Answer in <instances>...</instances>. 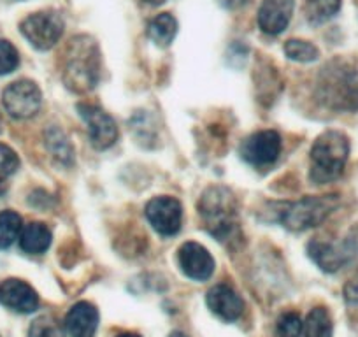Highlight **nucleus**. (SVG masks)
<instances>
[{
    "instance_id": "nucleus-1",
    "label": "nucleus",
    "mask_w": 358,
    "mask_h": 337,
    "mask_svg": "<svg viewBox=\"0 0 358 337\" xmlns=\"http://www.w3.org/2000/svg\"><path fill=\"white\" fill-rule=\"evenodd\" d=\"M101 74V55L97 43L88 36H78L65 51V83L74 92H88L97 87Z\"/></svg>"
},
{
    "instance_id": "nucleus-2",
    "label": "nucleus",
    "mask_w": 358,
    "mask_h": 337,
    "mask_svg": "<svg viewBox=\"0 0 358 337\" xmlns=\"http://www.w3.org/2000/svg\"><path fill=\"white\" fill-rule=\"evenodd\" d=\"M199 215L218 241H229L237 234V201L229 188H208L199 201Z\"/></svg>"
},
{
    "instance_id": "nucleus-3",
    "label": "nucleus",
    "mask_w": 358,
    "mask_h": 337,
    "mask_svg": "<svg viewBox=\"0 0 358 337\" xmlns=\"http://www.w3.org/2000/svg\"><path fill=\"white\" fill-rule=\"evenodd\" d=\"M350 157V141L337 130H329L311 148V180L316 185L336 181L343 174Z\"/></svg>"
},
{
    "instance_id": "nucleus-4",
    "label": "nucleus",
    "mask_w": 358,
    "mask_h": 337,
    "mask_svg": "<svg viewBox=\"0 0 358 337\" xmlns=\"http://www.w3.org/2000/svg\"><path fill=\"white\" fill-rule=\"evenodd\" d=\"M339 206V195H322V197H304L287 204L280 211L278 218L288 230H301L318 227L332 215Z\"/></svg>"
},
{
    "instance_id": "nucleus-5",
    "label": "nucleus",
    "mask_w": 358,
    "mask_h": 337,
    "mask_svg": "<svg viewBox=\"0 0 358 337\" xmlns=\"http://www.w3.org/2000/svg\"><path fill=\"white\" fill-rule=\"evenodd\" d=\"M322 99L336 109H358V72L339 67L325 72L320 83Z\"/></svg>"
},
{
    "instance_id": "nucleus-6",
    "label": "nucleus",
    "mask_w": 358,
    "mask_h": 337,
    "mask_svg": "<svg viewBox=\"0 0 358 337\" xmlns=\"http://www.w3.org/2000/svg\"><path fill=\"white\" fill-rule=\"evenodd\" d=\"M23 37L36 50H51L64 36V20L55 11H41L27 16L20 25Z\"/></svg>"
},
{
    "instance_id": "nucleus-7",
    "label": "nucleus",
    "mask_w": 358,
    "mask_h": 337,
    "mask_svg": "<svg viewBox=\"0 0 358 337\" xmlns=\"http://www.w3.org/2000/svg\"><path fill=\"white\" fill-rule=\"evenodd\" d=\"M2 102L4 108L13 118L27 120L32 118L39 113L41 102H43V94L39 87L30 79H20V81L11 83L2 94Z\"/></svg>"
},
{
    "instance_id": "nucleus-8",
    "label": "nucleus",
    "mask_w": 358,
    "mask_h": 337,
    "mask_svg": "<svg viewBox=\"0 0 358 337\" xmlns=\"http://www.w3.org/2000/svg\"><path fill=\"white\" fill-rule=\"evenodd\" d=\"M281 155V136L276 130L255 132L241 144V157L255 167L273 165Z\"/></svg>"
},
{
    "instance_id": "nucleus-9",
    "label": "nucleus",
    "mask_w": 358,
    "mask_h": 337,
    "mask_svg": "<svg viewBox=\"0 0 358 337\" xmlns=\"http://www.w3.org/2000/svg\"><path fill=\"white\" fill-rule=\"evenodd\" d=\"M146 218L160 236H176L183 223V206L174 197H155L146 204Z\"/></svg>"
},
{
    "instance_id": "nucleus-10",
    "label": "nucleus",
    "mask_w": 358,
    "mask_h": 337,
    "mask_svg": "<svg viewBox=\"0 0 358 337\" xmlns=\"http://www.w3.org/2000/svg\"><path fill=\"white\" fill-rule=\"evenodd\" d=\"M78 111L79 116L85 120L86 127H88L90 143L95 150H108L116 143L118 127H116L115 120L108 113L92 104H79Z\"/></svg>"
},
{
    "instance_id": "nucleus-11",
    "label": "nucleus",
    "mask_w": 358,
    "mask_h": 337,
    "mask_svg": "<svg viewBox=\"0 0 358 337\" xmlns=\"http://www.w3.org/2000/svg\"><path fill=\"white\" fill-rule=\"evenodd\" d=\"M178 264L194 281H208L215 273V259L199 243H185L178 251Z\"/></svg>"
},
{
    "instance_id": "nucleus-12",
    "label": "nucleus",
    "mask_w": 358,
    "mask_h": 337,
    "mask_svg": "<svg viewBox=\"0 0 358 337\" xmlns=\"http://www.w3.org/2000/svg\"><path fill=\"white\" fill-rule=\"evenodd\" d=\"M0 304L20 315H29L39 308V295L25 281L9 278L0 283Z\"/></svg>"
},
{
    "instance_id": "nucleus-13",
    "label": "nucleus",
    "mask_w": 358,
    "mask_h": 337,
    "mask_svg": "<svg viewBox=\"0 0 358 337\" xmlns=\"http://www.w3.org/2000/svg\"><path fill=\"white\" fill-rule=\"evenodd\" d=\"M294 0H264L258 11V27L268 36L285 32L294 15Z\"/></svg>"
},
{
    "instance_id": "nucleus-14",
    "label": "nucleus",
    "mask_w": 358,
    "mask_h": 337,
    "mask_svg": "<svg viewBox=\"0 0 358 337\" xmlns=\"http://www.w3.org/2000/svg\"><path fill=\"white\" fill-rule=\"evenodd\" d=\"M308 253L313 262L325 273H337L341 267L346 266L353 257V248H348V244L325 243V241H311L308 246Z\"/></svg>"
},
{
    "instance_id": "nucleus-15",
    "label": "nucleus",
    "mask_w": 358,
    "mask_h": 337,
    "mask_svg": "<svg viewBox=\"0 0 358 337\" xmlns=\"http://www.w3.org/2000/svg\"><path fill=\"white\" fill-rule=\"evenodd\" d=\"M206 304L218 318L225 322H236L244 311L241 295L229 285H216L206 295Z\"/></svg>"
},
{
    "instance_id": "nucleus-16",
    "label": "nucleus",
    "mask_w": 358,
    "mask_h": 337,
    "mask_svg": "<svg viewBox=\"0 0 358 337\" xmlns=\"http://www.w3.org/2000/svg\"><path fill=\"white\" fill-rule=\"evenodd\" d=\"M99 327V311L90 302H78L65 316V330L71 337H94Z\"/></svg>"
},
{
    "instance_id": "nucleus-17",
    "label": "nucleus",
    "mask_w": 358,
    "mask_h": 337,
    "mask_svg": "<svg viewBox=\"0 0 358 337\" xmlns=\"http://www.w3.org/2000/svg\"><path fill=\"white\" fill-rule=\"evenodd\" d=\"M51 230L46 223L32 222L23 227L20 234V248L29 255H43L51 246Z\"/></svg>"
},
{
    "instance_id": "nucleus-18",
    "label": "nucleus",
    "mask_w": 358,
    "mask_h": 337,
    "mask_svg": "<svg viewBox=\"0 0 358 337\" xmlns=\"http://www.w3.org/2000/svg\"><path fill=\"white\" fill-rule=\"evenodd\" d=\"M178 36V22L169 13H162V15L155 16L150 23H148V37L153 41L157 46L167 48L171 46L172 41Z\"/></svg>"
},
{
    "instance_id": "nucleus-19",
    "label": "nucleus",
    "mask_w": 358,
    "mask_h": 337,
    "mask_svg": "<svg viewBox=\"0 0 358 337\" xmlns=\"http://www.w3.org/2000/svg\"><path fill=\"white\" fill-rule=\"evenodd\" d=\"M46 146L50 150L51 157L64 165H72L74 162V151H72L71 143L67 136L62 132L58 127L51 125L46 132Z\"/></svg>"
},
{
    "instance_id": "nucleus-20",
    "label": "nucleus",
    "mask_w": 358,
    "mask_h": 337,
    "mask_svg": "<svg viewBox=\"0 0 358 337\" xmlns=\"http://www.w3.org/2000/svg\"><path fill=\"white\" fill-rule=\"evenodd\" d=\"M341 11V0H308L306 2V18L313 27H318L332 20Z\"/></svg>"
},
{
    "instance_id": "nucleus-21",
    "label": "nucleus",
    "mask_w": 358,
    "mask_h": 337,
    "mask_svg": "<svg viewBox=\"0 0 358 337\" xmlns=\"http://www.w3.org/2000/svg\"><path fill=\"white\" fill-rule=\"evenodd\" d=\"M301 337H332V320L325 308H315L309 313Z\"/></svg>"
},
{
    "instance_id": "nucleus-22",
    "label": "nucleus",
    "mask_w": 358,
    "mask_h": 337,
    "mask_svg": "<svg viewBox=\"0 0 358 337\" xmlns=\"http://www.w3.org/2000/svg\"><path fill=\"white\" fill-rule=\"evenodd\" d=\"M23 230L22 216L15 211L0 213V250L13 246Z\"/></svg>"
},
{
    "instance_id": "nucleus-23",
    "label": "nucleus",
    "mask_w": 358,
    "mask_h": 337,
    "mask_svg": "<svg viewBox=\"0 0 358 337\" xmlns=\"http://www.w3.org/2000/svg\"><path fill=\"white\" fill-rule=\"evenodd\" d=\"M285 53L290 60L302 62V64H309L315 62L320 57V51L315 44L308 43V41L301 39H290L285 44Z\"/></svg>"
},
{
    "instance_id": "nucleus-24",
    "label": "nucleus",
    "mask_w": 358,
    "mask_h": 337,
    "mask_svg": "<svg viewBox=\"0 0 358 337\" xmlns=\"http://www.w3.org/2000/svg\"><path fill=\"white\" fill-rule=\"evenodd\" d=\"M29 337H64V330L51 316H41L30 325Z\"/></svg>"
},
{
    "instance_id": "nucleus-25",
    "label": "nucleus",
    "mask_w": 358,
    "mask_h": 337,
    "mask_svg": "<svg viewBox=\"0 0 358 337\" xmlns=\"http://www.w3.org/2000/svg\"><path fill=\"white\" fill-rule=\"evenodd\" d=\"M304 322L297 313H285L276 325L278 337H301Z\"/></svg>"
},
{
    "instance_id": "nucleus-26",
    "label": "nucleus",
    "mask_w": 358,
    "mask_h": 337,
    "mask_svg": "<svg viewBox=\"0 0 358 337\" xmlns=\"http://www.w3.org/2000/svg\"><path fill=\"white\" fill-rule=\"evenodd\" d=\"M20 65L18 50L8 41H0V76L11 74Z\"/></svg>"
},
{
    "instance_id": "nucleus-27",
    "label": "nucleus",
    "mask_w": 358,
    "mask_h": 337,
    "mask_svg": "<svg viewBox=\"0 0 358 337\" xmlns=\"http://www.w3.org/2000/svg\"><path fill=\"white\" fill-rule=\"evenodd\" d=\"M20 165V158L15 151L6 144H0V181L8 180L11 174L16 173Z\"/></svg>"
},
{
    "instance_id": "nucleus-28",
    "label": "nucleus",
    "mask_w": 358,
    "mask_h": 337,
    "mask_svg": "<svg viewBox=\"0 0 358 337\" xmlns=\"http://www.w3.org/2000/svg\"><path fill=\"white\" fill-rule=\"evenodd\" d=\"M344 299L350 304H358V271L344 285Z\"/></svg>"
},
{
    "instance_id": "nucleus-29",
    "label": "nucleus",
    "mask_w": 358,
    "mask_h": 337,
    "mask_svg": "<svg viewBox=\"0 0 358 337\" xmlns=\"http://www.w3.org/2000/svg\"><path fill=\"white\" fill-rule=\"evenodd\" d=\"M218 2L223 6V8L237 9V8H241V6L246 4L248 0H218Z\"/></svg>"
},
{
    "instance_id": "nucleus-30",
    "label": "nucleus",
    "mask_w": 358,
    "mask_h": 337,
    "mask_svg": "<svg viewBox=\"0 0 358 337\" xmlns=\"http://www.w3.org/2000/svg\"><path fill=\"white\" fill-rule=\"evenodd\" d=\"M144 2H146V4H151V6H160V4H164L165 0H144Z\"/></svg>"
},
{
    "instance_id": "nucleus-31",
    "label": "nucleus",
    "mask_w": 358,
    "mask_h": 337,
    "mask_svg": "<svg viewBox=\"0 0 358 337\" xmlns=\"http://www.w3.org/2000/svg\"><path fill=\"white\" fill-rule=\"evenodd\" d=\"M116 337H141L139 334H134V332H123V334H118Z\"/></svg>"
},
{
    "instance_id": "nucleus-32",
    "label": "nucleus",
    "mask_w": 358,
    "mask_h": 337,
    "mask_svg": "<svg viewBox=\"0 0 358 337\" xmlns=\"http://www.w3.org/2000/svg\"><path fill=\"white\" fill-rule=\"evenodd\" d=\"M169 337H188V336H185V334H181V332H172Z\"/></svg>"
}]
</instances>
